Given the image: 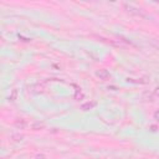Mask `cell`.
<instances>
[{
	"label": "cell",
	"mask_w": 159,
	"mask_h": 159,
	"mask_svg": "<svg viewBox=\"0 0 159 159\" xmlns=\"http://www.w3.org/2000/svg\"><path fill=\"white\" fill-rule=\"evenodd\" d=\"M97 76H98V77H101L102 80H106V78H108V77H109V73H108L106 70H99V71L97 72Z\"/></svg>",
	"instance_id": "6da1fadb"
},
{
	"label": "cell",
	"mask_w": 159,
	"mask_h": 159,
	"mask_svg": "<svg viewBox=\"0 0 159 159\" xmlns=\"http://www.w3.org/2000/svg\"><path fill=\"white\" fill-rule=\"evenodd\" d=\"M155 94H157V96H159V87L155 89Z\"/></svg>",
	"instance_id": "7a4b0ae2"
}]
</instances>
